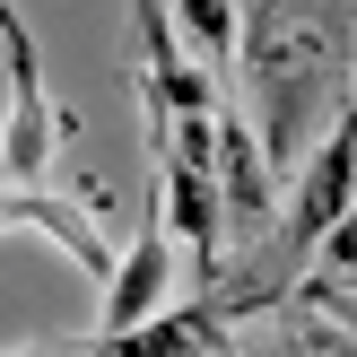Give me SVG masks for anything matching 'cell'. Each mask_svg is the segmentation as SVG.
Segmentation results:
<instances>
[{"label": "cell", "instance_id": "obj_9", "mask_svg": "<svg viewBox=\"0 0 357 357\" xmlns=\"http://www.w3.org/2000/svg\"><path fill=\"white\" fill-rule=\"evenodd\" d=\"M236 357H323L314 340H253V349H236Z\"/></svg>", "mask_w": 357, "mask_h": 357}, {"label": "cell", "instance_id": "obj_6", "mask_svg": "<svg viewBox=\"0 0 357 357\" xmlns=\"http://www.w3.org/2000/svg\"><path fill=\"white\" fill-rule=\"evenodd\" d=\"M174 26L209 52V61H236V35H244V0H174Z\"/></svg>", "mask_w": 357, "mask_h": 357}, {"label": "cell", "instance_id": "obj_8", "mask_svg": "<svg viewBox=\"0 0 357 357\" xmlns=\"http://www.w3.org/2000/svg\"><path fill=\"white\" fill-rule=\"evenodd\" d=\"M305 340L323 349V357H357V331H340L331 314H305Z\"/></svg>", "mask_w": 357, "mask_h": 357}, {"label": "cell", "instance_id": "obj_5", "mask_svg": "<svg viewBox=\"0 0 357 357\" xmlns=\"http://www.w3.org/2000/svg\"><path fill=\"white\" fill-rule=\"evenodd\" d=\"M105 357H236L227 349V314L209 305H166V314H149V323H131V331H114V340H96Z\"/></svg>", "mask_w": 357, "mask_h": 357}, {"label": "cell", "instance_id": "obj_4", "mask_svg": "<svg viewBox=\"0 0 357 357\" xmlns=\"http://www.w3.org/2000/svg\"><path fill=\"white\" fill-rule=\"evenodd\" d=\"M0 227H26V236L61 244L70 261H79L87 279H114V244L96 236V201H52L44 183H0Z\"/></svg>", "mask_w": 357, "mask_h": 357}, {"label": "cell", "instance_id": "obj_2", "mask_svg": "<svg viewBox=\"0 0 357 357\" xmlns=\"http://www.w3.org/2000/svg\"><path fill=\"white\" fill-rule=\"evenodd\" d=\"M157 201H166V227L183 236L192 271H201V288H218L227 279V192H218V166H201V157H157Z\"/></svg>", "mask_w": 357, "mask_h": 357}, {"label": "cell", "instance_id": "obj_3", "mask_svg": "<svg viewBox=\"0 0 357 357\" xmlns=\"http://www.w3.org/2000/svg\"><path fill=\"white\" fill-rule=\"evenodd\" d=\"M174 296V227H166V201L149 209V218L131 227V244H122L114 279H105V314H96V340H114V331L149 323V314H166Z\"/></svg>", "mask_w": 357, "mask_h": 357}, {"label": "cell", "instance_id": "obj_7", "mask_svg": "<svg viewBox=\"0 0 357 357\" xmlns=\"http://www.w3.org/2000/svg\"><path fill=\"white\" fill-rule=\"evenodd\" d=\"M314 261H323L331 279H357V209L331 218V236H323V253H314Z\"/></svg>", "mask_w": 357, "mask_h": 357}, {"label": "cell", "instance_id": "obj_10", "mask_svg": "<svg viewBox=\"0 0 357 357\" xmlns=\"http://www.w3.org/2000/svg\"><path fill=\"white\" fill-rule=\"evenodd\" d=\"M0 357H96V349H0Z\"/></svg>", "mask_w": 357, "mask_h": 357}, {"label": "cell", "instance_id": "obj_1", "mask_svg": "<svg viewBox=\"0 0 357 357\" xmlns=\"http://www.w3.org/2000/svg\"><path fill=\"white\" fill-rule=\"evenodd\" d=\"M0 61H9V114H0V183H44L61 149L79 139V114L52 105L44 61H35V26L0 0Z\"/></svg>", "mask_w": 357, "mask_h": 357}]
</instances>
